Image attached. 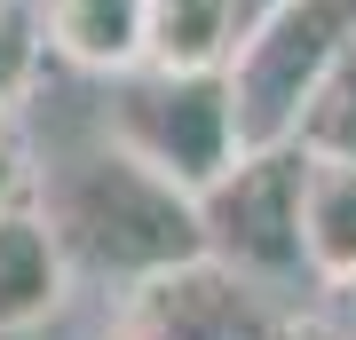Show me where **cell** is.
I'll list each match as a JSON object with an SVG mask.
<instances>
[{"instance_id": "obj_1", "label": "cell", "mask_w": 356, "mask_h": 340, "mask_svg": "<svg viewBox=\"0 0 356 340\" xmlns=\"http://www.w3.org/2000/svg\"><path fill=\"white\" fill-rule=\"evenodd\" d=\"M64 261L95 269V277H135L151 285L166 269L206 261V222H198V190L175 182L166 166H151L127 143H95V151L56 159L48 190H40Z\"/></svg>"}, {"instance_id": "obj_2", "label": "cell", "mask_w": 356, "mask_h": 340, "mask_svg": "<svg viewBox=\"0 0 356 340\" xmlns=\"http://www.w3.org/2000/svg\"><path fill=\"white\" fill-rule=\"evenodd\" d=\"M356 32V0H277L254 24L238 32V48L222 56L229 79V127H238V151H269L293 143L317 79L332 72V56Z\"/></svg>"}, {"instance_id": "obj_3", "label": "cell", "mask_w": 356, "mask_h": 340, "mask_svg": "<svg viewBox=\"0 0 356 340\" xmlns=\"http://www.w3.org/2000/svg\"><path fill=\"white\" fill-rule=\"evenodd\" d=\"M111 127L127 151H143L151 166H166L175 182L206 190L238 159V127H229V79L222 63H135V72H111Z\"/></svg>"}, {"instance_id": "obj_4", "label": "cell", "mask_w": 356, "mask_h": 340, "mask_svg": "<svg viewBox=\"0 0 356 340\" xmlns=\"http://www.w3.org/2000/svg\"><path fill=\"white\" fill-rule=\"evenodd\" d=\"M206 253L245 277H293L301 261V143L238 151L214 182L198 190Z\"/></svg>"}, {"instance_id": "obj_5", "label": "cell", "mask_w": 356, "mask_h": 340, "mask_svg": "<svg viewBox=\"0 0 356 340\" xmlns=\"http://www.w3.org/2000/svg\"><path fill=\"white\" fill-rule=\"evenodd\" d=\"M143 316L166 332V340H277V325L261 316L245 269L229 261H191V269H166V277L143 285Z\"/></svg>"}, {"instance_id": "obj_6", "label": "cell", "mask_w": 356, "mask_h": 340, "mask_svg": "<svg viewBox=\"0 0 356 340\" xmlns=\"http://www.w3.org/2000/svg\"><path fill=\"white\" fill-rule=\"evenodd\" d=\"M64 245L40 206H0V332H32L64 301Z\"/></svg>"}, {"instance_id": "obj_7", "label": "cell", "mask_w": 356, "mask_h": 340, "mask_svg": "<svg viewBox=\"0 0 356 340\" xmlns=\"http://www.w3.org/2000/svg\"><path fill=\"white\" fill-rule=\"evenodd\" d=\"M159 0H48V48L79 72H135L151 63Z\"/></svg>"}, {"instance_id": "obj_8", "label": "cell", "mask_w": 356, "mask_h": 340, "mask_svg": "<svg viewBox=\"0 0 356 340\" xmlns=\"http://www.w3.org/2000/svg\"><path fill=\"white\" fill-rule=\"evenodd\" d=\"M301 261L325 285H356V159L301 151Z\"/></svg>"}, {"instance_id": "obj_9", "label": "cell", "mask_w": 356, "mask_h": 340, "mask_svg": "<svg viewBox=\"0 0 356 340\" xmlns=\"http://www.w3.org/2000/svg\"><path fill=\"white\" fill-rule=\"evenodd\" d=\"M293 143H301V151H325V159H356V32H348V48L332 56V72L317 79Z\"/></svg>"}, {"instance_id": "obj_10", "label": "cell", "mask_w": 356, "mask_h": 340, "mask_svg": "<svg viewBox=\"0 0 356 340\" xmlns=\"http://www.w3.org/2000/svg\"><path fill=\"white\" fill-rule=\"evenodd\" d=\"M40 40H48V16L32 0H0V111L32 88V63H40Z\"/></svg>"}, {"instance_id": "obj_11", "label": "cell", "mask_w": 356, "mask_h": 340, "mask_svg": "<svg viewBox=\"0 0 356 340\" xmlns=\"http://www.w3.org/2000/svg\"><path fill=\"white\" fill-rule=\"evenodd\" d=\"M16 190H24V143H16L8 111H0V206H16Z\"/></svg>"}, {"instance_id": "obj_12", "label": "cell", "mask_w": 356, "mask_h": 340, "mask_svg": "<svg viewBox=\"0 0 356 340\" xmlns=\"http://www.w3.org/2000/svg\"><path fill=\"white\" fill-rule=\"evenodd\" d=\"M127 340H166V332L151 325V316H135V325H127Z\"/></svg>"}]
</instances>
